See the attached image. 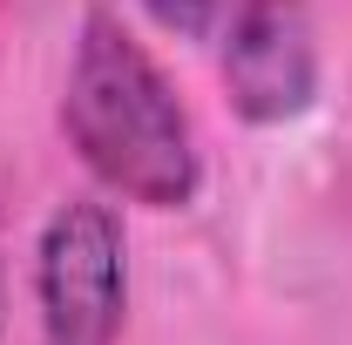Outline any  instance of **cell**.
<instances>
[{
    "mask_svg": "<svg viewBox=\"0 0 352 345\" xmlns=\"http://www.w3.org/2000/svg\"><path fill=\"white\" fill-rule=\"evenodd\" d=\"M61 135L82 156V170L142 210H183L204 190V149L190 129V109L176 102L156 54L129 34L122 14L88 7L68 88H61Z\"/></svg>",
    "mask_w": 352,
    "mask_h": 345,
    "instance_id": "obj_1",
    "label": "cell"
},
{
    "mask_svg": "<svg viewBox=\"0 0 352 345\" xmlns=\"http://www.w3.org/2000/svg\"><path fill=\"white\" fill-rule=\"evenodd\" d=\"M34 304H41V345H116L122 339L129 244H122V216L109 203L75 197L41 223Z\"/></svg>",
    "mask_w": 352,
    "mask_h": 345,
    "instance_id": "obj_3",
    "label": "cell"
},
{
    "mask_svg": "<svg viewBox=\"0 0 352 345\" xmlns=\"http://www.w3.org/2000/svg\"><path fill=\"white\" fill-rule=\"evenodd\" d=\"M170 34L210 47L230 109L258 129L298 122L318 102V27L305 0H135Z\"/></svg>",
    "mask_w": 352,
    "mask_h": 345,
    "instance_id": "obj_2",
    "label": "cell"
}]
</instances>
